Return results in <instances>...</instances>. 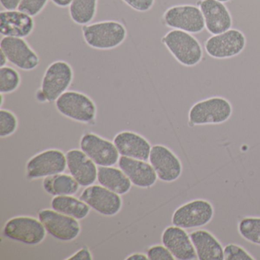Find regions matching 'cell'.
<instances>
[{
  "label": "cell",
  "instance_id": "44dd1931",
  "mask_svg": "<svg viewBox=\"0 0 260 260\" xmlns=\"http://www.w3.org/2000/svg\"><path fill=\"white\" fill-rule=\"evenodd\" d=\"M118 167L125 173L132 185L141 188H149L156 184L158 177L150 162L121 156Z\"/></svg>",
  "mask_w": 260,
  "mask_h": 260
},
{
  "label": "cell",
  "instance_id": "7402d4cb",
  "mask_svg": "<svg viewBox=\"0 0 260 260\" xmlns=\"http://www.w3.org/2000/svg\"><path fill=\"white\" fill-rule=\"evenodd\" d=\"M199 260H224L223 248L214 234L207 230H196L189 234Z\"/></svg>",
  "mask_w": 260,
  "mask_h": 260
},
{
  "label": "cell",
  "instance_id": "e0dca14e",
  "mask_svg": "<svg viewBox=\"0 0 260 260\" xmlns=\"http://www.w3.org/2000/svg\"><path fill=\"white\" fill-rule=\"evenodd\" d=\"M35 27L32 16L19 10L0 12V34L3 37L26 39L32 34Z\"/></svg>",
  "mask_w": 260,
  "mask_h": 260
},
{
  "label": "cell",
  "instance_id": "f546056e",
  "mask_svg": "<svg viewBox=\"0 0 260 260\" xmlns=\"http://www.w3.org/2000/svg\"><path fill=\"white\" fill-rule=\"evenodd\" d=\"M48 2L49 0H21L18 10L34 18L45 10Z\"/></svg>",
  "mask_w": 260,
  "mask_h": 260
},
{
  "label": "cell",
  "instance_id": "d4e9b609",
  "mask_svg": "<svg viewBox=\"0 0 260 260\" xmlns=\"http://www.w3.org/2000/svg\"><path fill=\"white\" fill-rule=\"evenodd\" d=\"M42 186L51 196H74L80 190V185L71 174L62 173L45 178Z\"/></svg>",
  "mask_w": 260,
  "mask_h": 260
},
{
  "label": "cell",
  "instance_id": "f35d334b",
  "mask_svg": "<svg viewBox=\"0 0 260 260\" xmlns=\"http://www.w3.org/2000/svg\"><path fill=\"white\" fill-rule=\"evenodd\" d=\"M4 94H1V107L4 106Z\"/></svg>",
  "mask_w": 260,
  "mask_h": 260
},
{
  "label": "cell",
  "instance_id": "7c38bea8",
  "mask_svg": "<svg viewBox=\"0 0 260 260\" xmlns=\"http://www.w3.org/2000/svg\"><path fill=\"white\" fill-rule=\"evenodd\" d=\"M80 147L98 167H113L119 160L120 154L114 142L92 132L83 135Z\"/></svg>",
  "mask_w": 260,
  "mask_h": 260
},
{
  "label": "cell",
  "instance_id": "52a82bcc",
  "mask_svg": "<svg viewBox=\"0 0 260 260\" xmlns=\"http://www.w3.org/2000/svg\"><path fill=\"white\" fill-rule=\"evenodd\" d=\"M164 25L172 29L199 34L205 30L203 15L198 6L184 4L170 7L162 17Z\"/></svg>",
  "mask_w": 260,
  "mask_h": 260
},
{
  "label": "cell",
  "instance_id": "9c48e42d",
  "mask_svg": "<svg viewBox=\"0 0 260 260\" xmlns=\"http://www.w3.org/2000/svg\"><path fill=\"white\" fill-rule=\"evenodd\" d=\"M246 46V36L236 28L212 36L205 42V52L209 57L217 60L237 57L244 51Z\"/></svg>",
  "mask_w": 260,
  "mask_h": 260
},
{
  "label": "cell",
  "instance_id": "4fadbf2b",
  "mask_svg": "<svg viewBox=\"0 0 260 260\" xmlns=\"http://www.w3.org/2000/svg\"><path fill=\"white\" fill-rule=\"evenodd\" d=\"M0 50L5 53L9 62L21 71H34L40 65V57L25 39L3 37Z\"/></svg>",
  "mask_w": 260,
  "mask_h": 260
},
{
  "label": "cell",
  "instance_id": "7a4b0ae2",
  "mask_svg": "<svg viewBox=\"0 0 260 260\" xmlns=\"http://www.w3.org/2000/svg\"><path fill=\"white\" fill-rule=\"evenodd\" d=\"M164 46L178 63L192 68L201 63L204 51L199 41L191 33L172 29L161 39Z\"/></svg>",
  "mask_w": 260,
  "mask_h": 260
},
{
  "label": "cell",
  "instance_id": "cb8c5ba5",
  "mask_svg": "<svg viewBox=\"0 0 260 260\" xmlns=\"http://www.w3.org/2000/svg\"><path fill=\"white\" fill-rule=\"evenodd\" d=\"M51 206L52 209L79 220L86 218L91 210L86 202L73 196H54Z\"/></svg>",
  "mask_w": 260,
  "mask_h": 260
},
{
  "label": "cell",
  "instance_id": "277c9868",
  "mask_svg": "<svg viewBox=\"0 0 260 260\" xmlns=\"http://www.w3.org/2000/svg\"><path fill=\"white\" fill-rule=\"evenodd\" d=\"M233 106L226 99L213 96L194 103L188 112V124L194 126L220 124L232 116Z\"/></svg>",
  "mask_w": 260,
  "mask_h": 260
},
{
  "label": "cell",
  "instance_id": "6da1fadb",
  "mask_svg": "<svg viewBox=\"0 0 260 260\" xmlns=\"http://www.w3.org/2000/svg\"><path fill=\"white\" fill-rule=\"evenodd\" d=\"M85 43L92 49L110 51L121 46L127 37V30L118 21L106 20L82 26Z\"/></svg>",
  "mask_w": 260,
  "mask_h": 260
},
{
  "label": "cell",
  "instance_id": "3957f363",
  "mask_svg": "<svg viewBox=\"0 0 260 260\" xmlns=\"http://www.w3.org/2000/svg\"><path fill=\"white\" fill-rule=\"evenodd\" d=\"M74 78V69L68 62H52L45 70L41 88L37 92V100L41 103L55 102L68 90Z\"/></svg>",
  "mask_w": 260,
  "mask_h": 260
},
{
  "label": "cell",
  "instance_id": "ffe728a7",
  "mask_svg": "<svg viewBox=\"0 0 260 260\" xmlns=\"http://www.w3.org/2000/svg\"><path fill=\"white\" fill-rule=\"evenodd\" d=\"M113 142L120 156L148 160L152 146L148 140L140 134L124 131L115 135Z\"/></svg>",
  "mask_w": 260,
  "mask_h": 260
},
{
  "label": "cell",
  "instance_id": "83f0119b",
  "mask_svg": "<svg viewBox=\"0 0 260 260\" xmlns=\"http://www.w3.org/2000/svg\"><path fill=\"white\" fill-rule=\"evenodd\" d=\"M22 83L20 74L17 70L10 66L0 68V92L10 94L16 92Z\"/></svg>",
  "mask_w": 260,
  "mask_h": 260
},
{
  "label": "cell",
  "instance_id": "ac0fdd59",
  "mask_svg": "<svg viewBox=\"0 0 260 260\" xmlns=\"http://www.w3.org/2000/svg\"><path fill=\"white\" fill-rule=\"evenodd\" d=\"M161 241L176 259H198L191 237L183 228L174 225L168 226L162 232Z\"/></svg>",
  "mask_w": 260,
  "mask_h": 260
},
{
  "label": "cell",
  "instance_id": "f1b7e54d",
  "mask_svg": "<svg viewBox=\"0 0 260 260\" xmlns=\"http://www.w3.org/2000/svg\"><path fill=\"white\" fill-rule=\"evenodd\" d=\"M19 120L14 112L8 109L0 110V137L2 138L11 136L17 131Z\"/></svg>",
  "mask_w": 260,
  "mask_h": 260
},
{
  "label": "cell",
  "instance_id": "8d00e7d4",
  "mask_svg": "<svg viewBox=\"0 0 260 260\" xmlns=\"http://www.w3.org/2000/svg\"><path fill=\"white\" fill-rule=\"evenodd\" d=\"M127 260H147L148 259V256L147 255H145L144 253H140V252H136V253L132 254V255H128L126 258Z\"/></svg>",
  "mask_w": 260,
  "mask_h": 260
},
{
  "label": "cell",
  "instance_id": "ab89813d",
  "mask_svg": "<svg viewBox=\"0 0 260 260\" xmlns=\"http://www.w3.org/2000/svg\"><path fill=\"white\" fill-rule=\"evenodd\" d=\"M218 1H220V2L223 3V4H225V3H228L231 1V0H218Z\"/></svg>",
  "mask_w": 260,
  "mask_h": 260
},
{
  "label": "cell",
  "instance_id": "74e56055",
  "mask_svg": "<svg viewBox=\"0 0 260 260\" xmlns=\"http://www.w3.org/2000/svg\"><path fill=\"white\" fill-rule=\"evenodd\" d=\"M8 62L9 60L8 59H7L5 53L0 50V68L7 66V63H8Z\"/></svg>",
  "mask_w": 260,
  "mask_h": 260
},
{
  "label": "cell",
  "instance_id": "ba28073f",
  "mask_svg": "<svg viewBox=\"0 0 260 260\" xmlns=\"http://www.w3.org/2000/svg\"><path fill=\"white\" fill-rule=\"evenodd\" d=\"M214 208L205 199H194L179 206L172 216V223L185 230L206 226L212 220Z\"/></svg>",
  "mask_w": 260,
  "mask_h": 260
},
{
  "label": "cell",
  "instance_id": "836d02e7",
  "mask_svg": "<svg viewBox=\"0 0 260 260\" xmlns=\"http://www.w3.org/2000/svg\"><path fill=\"white\" fill-rule=\"evenodd\" d=\"M68 260H92V255L87 247H83L76 252L74 255L67 258Z\"/></svg>",
  "mask_w": 260,
  "mask_h": 260
},
{
  "label": "cell",
  "instance_id": "d6a6232c",
  "mask_svg": "<svg viewBox=\"0 0 260 260\" xmlns=\"http://www.w3.org/2000/svg\"><path fill=\"white\" fill-rule=\"evenodd\" d=\"M132 10L139 13L150 11L155 4V0H122Z\"/></svg>",
  "mask_w": 260,
  "mask_h": 260
},
{
  "label": "cell",
  "instance_id": "5bb4252c",
  "mask_svg": "<svg viewBox=\"0 0 260 260\" xmlns=\"http://www.w3.org/2000/svg\"><path fill=\"white\" fill-rule=\"evenodd\" d=\"M80 199L86 202L91 209L107 217L116 215L122 208L121 196L101 185L86 187L82 191Z\"/></svg>",
  "mask_w": 260,
  "mask_h": 260
},
{
  "label": "cell",
  "instance_id": "4dcf8cb0",
  "mask_svg": "<svg viewBox=\"0 0 260 260\" xmlns=\"http://www.w3.org/2000/svg\"><path fill=\"white\" fill-rule=\"evenodd\" d=\"M223 254H224V260L255 259L244 248L234 243H229L224 246Z\"/></svg>",
  "mask_w": 260,
  "mask_h": 260
},
{
  "label": "cell",
  "instance_id": "d590c367",
  "mask_svg": "<svg viewBox=\"0 0 260 260\" xmlns=\"http://www.w3.org/2000/svg\"><path fill=\"white\" fill-rule=\"evenodd\" d=\"M72 1L73 0H51V2H52L56 7H60V8H67V7H69Z\"/></svg>",
  "mask_w": 260,
  "mask_h": 260
},
{
  "label": "cell",
  "instance_id": "e575fe53",
  "mask_svg": "<svg viewBox=\"0 0 260 260\" xmlns=\"http://www.w3.org/2000/svg\"><path fill=\"white\" fill-rule=\"evenodd\" d=\"M1 6L5 10H18L21 0H0Z\"/></svg>",
  "mask_w": 260,
  "mask_h": 260
},
{
  "label": "cell",
  "instance_id": "8992f818",
  "mask_svg": "<svg viewBox=\"0 0 260 260\" xmlns=\"http://www.w3.org/2000/svg\"><path fill=\"white\" fill-rule=\"evenodd\" d=\"M4 234L10 240L29 246H36L46 238L47 231L39 219L28 216H18L10 218L5 223Z\"/></svg>",
  "mask_w": 260,
  "mask_h": 260
},
{
  "label": "cell",
  "instance_id": "4316f807",
  "mask_svg": "<svg viewBox=\"0 0 260 260\" xmlns=\"http://www.w3.org/2000/svg\"><path fill=\"white\" fill-rule=\"evenodd\" d=\"M239 234L249 243L260 246V217H246L237 226Z\"/></svg>",
  "mask_w": 260,
  "mask_h": 260
},
{
  "label": "cell",
  "instance_id": "d6986e66",
  "mask_svg": "<svg viewBox=\"0 0 260 260\" xmlns=\"http://www.w3.org/2000/svg\"><path fill=\"white\" fill-rule=\"evenodd\" d=\"M66 157L70 174L80 186H90L95 183L98 176V167L83 150L73 149L66 153Z\"/></svg>",
  "mask_w": 260,
  "mask_h": 260
},
{
  "label": "cell",
  "instance_id": "484cf974",
  "mask_svg": "<svg viewBox=\"0 0 260 260\" xmlns=\"http://www.w3.org/2000/svg\"><path fill=\"white\" fill-rule=\"evenodd\" d=\"M99 0H73L69 7L71 20L77 25L90 24L96 16Z\"/></svg>",
  "mask_w": 260,
  "mask_h": 260
},
{
  "label": "cell",
  "instance_id": "30bf717a",
  "mask_svg": "<svg viewBox=\"0 0 260 260\" xmlns=\"http://www.w3.org/2000/svg\"><path fill=\"white\" fill-rule=\"evenodd\" d=\"M67 168L66 154L57 149H49L28 159L25 171L27 178L34 180L64 173Z\"/></svg>",
  "mask_w": 260,
  "mask_h": 260
},
{
  "label": "cell",
  "instance_id": "603a6c76",
  "mask_svg": "<svg viewBox=\"0 0 260 260\" xmlns=\"http://www.w3.org/2000/svg\"><path fill=\"white\" fill-rule=\"evenodd\" d=\"M97 180L100 185L120 196L127 194L132 189L130 179L121 169L116 167H99Z\"/></svg>",
  "mask_w": 260,
  "mask_h": 260
},
{
  "label": "cell",
  "instance_id": "8fae6325",
  "mask_svg": "<svg viewBox=\"0 0 260 260\" xmlns=\"http://www.w3.org/2000/svg\"><path fill=\"white\" fill-rule=\"evenodd\" d=\"M39 219L43 223L47 233L60 241H72L81 233L79 220L54 209L41 210Z\"/></svg>",
  "mask_w": 260,
  "mask_h": 260
},
{
  "label": "cell",
  "instance_id": "1f68e13d",
  "mask_svg": "<svg viewBox=\"0 0 260 260\" xmlns=\"http://www.w3.org/2000/svg\"><path fill=\"white\" fill-rule=\"evenodd\" d=\"M147 256L150 260L176 259L170 250L162 245H154L147 249Z\"/></svg>",
  "mask_w": 260,
  "mask_h": 260
},
{
  "label": "cell",
  "instance_id": "9a60e30c",
  "mask_svg": "<svg viewBox=\"0 0 260 260\" xmlns=\"http://www.w3.org/2000/svg\"><path fill=\"white\" fill-rule=\"evenodd\" d=\"M149 162L154 169L158 179L162 182H175L182 173L180 159L168 147L161 144L153 145L149 156Z\"/></svg>",
  "mask_w": 260,
  "mask_h": 260
},
{
  "label": "cell",
  "instance_id": "5b68a950",
  "mask_svg": "<svg viewBox=\"0 0 260 260\" xmlns=\"http://www.w3.org/2000/svg\"><path fill=\"white\" fill-rule=\"evenodd\" d=\"M54 103L59 113L72 121L91 124L96 118V105L83 92L68 90Z\"/></svg>",
  "mask_w": 260,
  "mask_h": 260
},
{
  "label": "cell",
  "instance_id": "2e32d148",
  "mask_svg": "<svg viewBox=\"0 0 260 260\" xmlns=\"http://www.w3.org/2000/svg\"><path fill=\"white\" fill-rule=\"evenodd\" d=\"M205 20V29L215 36L231 29L233 19L224 4L218 0H199L197 3Z\"/></svg>",
  "mask_w": 260,
  "mask_h": 260
}]
</instances>
